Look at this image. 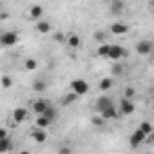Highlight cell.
Returning a JSON list of instances; mask_svg holds the SVG:
<instances>
[{
  "mask_svg": "<svg viewBox=\"0 0 154 154\" xmlns=\"http://www.w3.org/2000/svg\"><path fill=\"white\" fill-rule=\"evenodd\" d=\"M127 56V49L123 45H118V44H111V51H109V60L112 62H120L122 58Z\"/></svg>",
  "mask_w": 154,
  "mask_h": 154,
  "instance_id": "8",
  "label": "cell"
},
{
  "mask_svg": "<svg viewBox=\"0 0 154 154\" xmlns=\"http://www.w3.org/2000/svg\"><path fill=\"white\" fill-rule=\"evenodd\" d=\"M44 114H45V116H47V118H51V120H53V122H54V120H56V118H58V111H56V109H54V107H53V105H49V109H47V111H45V112H44Z\"/></svg>",
  "mask_w": 154,
  "mask_h": 154,
  "instance_id": "27",
  "label": "cell"
},
{
  "mask_svg": "<svg viewBox=\"0 0 154 154\" xmlns=\"http://www.w3.org/2000/svg\"><path fill=\"white\" fill-rule=\"evenodd\" d=\"M35 29H36V33H38V35H49V33H51V29H53V26H51V22H49V20L42 18V20L35 22Z\"/></svg>",
  "mask_w": 154,
  "mask_h": 154,
  "instance_id": "14",
  "label": "cell"
},
{
  "mask_svg": "<svg viewBox=\"0 0 154 154\" xmlns=\"http://www.w3.org/2000/svg\"><path fill=\"white\" fill-rule=\"evenodd\" d=\"M109 11L112 13V15H122L123 11H125V2L123 0H111V4H109Z\"/></svg>",
  "mask_w": 154,
  "mask_h": 154,
  "instance_id": "15",
  "label": "cell"
},
{
  "mask_svg": "<svg viewBox=\"0 0 154 154\" xmlns=\"http://www.w3.org/2000/svg\"><path fill=\"white\" fill-rule=\"evenodd\" d=\"M29 112H31V109H29V107H17V109L13 111V114H11L13 123H15V125L24 123V122L29 118Z\"/></svg>",
  "mask_w": 154,
  "mask_h": 154,
  "instance_id": "6",
  "label": "cell"
},
{
  "mask_svg": "<svg viewBox=\"0 0 154 154\" xmlns=\"http://www.w3.org/2000/svg\"><path fill=\"white\" fill-rule=\"evenodd\" d=\"M53 40H54L56 44H65V40H67V35H65L63 31H56V33L53 35Z\"/></svg>",
  "mask_w": 154,
  "mask_h": 154,
  "instance_id": "25",
  "label": "cell"
},
{
  "mask_svg": "<svg viewBox=\"0 0 154 154\" xmlns=\"http://www.w3.org/2000/svg\"><path fill=\"white\" fill-rule=\"evenodd\" d=\"M114 102L109 98V96H98V100L94 102V109H96V112H102L103 109H107L109 105H112Z\"/></svg>",
  "mask_w": 154,
  "mask_h": 154,
  "instance_id": "16",
  "label": "cell"
},
{
  "mask_svg": "<svg viewBox=\"0 0 154 154\" xmlns=\"http://www.w3.org/2000/svg\"><path fill=\"white\" fill-rule=\"evenodd\" d=\"M49 102L45 100V98H35L31 103H29V109H31V112H35V114H44L47 109H49Z\"/></svg>",
  "mask_w": 154,
  "mask_h": 154,
  "instance_id": "5",
  "label": "cell"
},
{
  "mask_svg": "<svg viewBox=\"0 0 154 154\" xmlns=\"http://www.w3.org/2000/svg\"><path fill=\"white\" fill-rule=\"evenodd\" d=\"M51 123H53V120H51V118H47L45 114H36V118H35V127L47 129Z\"/></svg>",
  "mask_w": 154,
  "mask_h": 154,
  "instance_id": "17",
  "label": "cell"
},
{
  "mask_svg": "<svg viewBox=\"0 0 154 154\" xmlns=\"http://www.w3.org/2000/svg\"><path fill=\"white\" fill-rule=\"evenodd\" d=\"M100 114L103 116V120H105V122H111V120H116L118 116H122V114H120V111H118V105H116V103L109 105V107H107V109H103Z\"/></svg>",
  "mask_w": 154,
  "mask_h": 154,
  "instance_id": "11",
  "label": "cell"
},
{
  "mask_svg": "<svg viewBox=\"0 0 154 154\" xmlns=\"http://www.w3.org/2000/svg\"><path fill=\"white\" fill-rule=\"evenodd\" d=\"M29 138H31L33 141H36V143H45V141H47V132H45V129L35 127V129L31 131Z\"/></svg>",
  "mask_w": 154,
  "mask_h": 154,
  "instance_id": "13",
  "label": "cell"
},
{
  "mask_svg": "<svg viewBox=\"0 0 154 154\" xmlns=\"http://www.w3.org/2000/svg\"><path fill=\"white\" fill-rule=\"evenodd\" d=\"M69 89H71L72 93H76L78 96H84V94L89 93V82L84 80V78H74V80H71Z\"/></svg>",
  "mask_w": 154,
  "mask_h": 154,
  "instance_id": "2",
  "label": "cell"
},
{
  "mask_svg": "<svg viewBox=\"0 0 154 154\" xmlns=\"http://www.w3.org/2000/svg\"><path fill=\"white\" fill-rule=\"evenodd\" d=\"M65 45H67L69 49L76 51V49L82 45V38H80V35H78V33H69V35H67V40H65Z\"/></svg>",
  "mask_w": 154,
  "mask_h": 154,
  "instance_id": "12",
  "label": "cell"
},
{
  "mask_svg": "<svg viewBox=\"0 0 154 154\" xmlns=\"http://www.w3.org/2000/svg\"><path fill=\"white\" fill-rule=\"evenodd\" d=\"M112 76H122L123 74V65L120 63V62H114V65H112Z\"/></svg>",
  "mask_w": 154,
  "mask_h": 154,
  "instance_id": "26",
  "label": "cell"
},
{
  "mask_svg": "<svg viewBox=\"0 0 154 154\" xmlns=\"http://www.w3.org/2000/svg\"><path fill=\"white\" fill-rule=\"evenodd\" d=\"M36 67H38L36 58H26V60H24V69H26V71H35Z\"/></svg>",
  "mask_w": 154,
  "mask_h": 154,
  "instance_id": "22",
  "label": "cell"
},
{
  "mask_svg": "<svg viewBox=\"0 0 154 154\" xmlns=\"http://www.w3.org/2000/svg\"><path fill=\"white\" fill-rule=\"evenodd\" d=\"M138 127H140V129H141V131H143V132H145L147 136H149L150 132H154V125H152L150 122H147V120H143V122H141V123H140Z\"/></svg>",
  "mask_w": 154,
  "mask_h": 154,
  "instance_id": "23",
  "label": "cell"
},
{
  "mask_svg": "<svg viewBox=\"0 0 154 154\" xmlns=\"http://www.w3.org/2000/svg\"><path fill=\"white\" fill-rule=\"evenodd\" d=\"M122 96H125V98H131V100H132V98L136 96V89H134V87H125Z\"/></svg>",
  "mask_w": 154,
  "mask_h": 154,
  "instance_id": "29",
  "label": "cell"
},
{
  "mask_svg": "<svg viewBox=\"0 0 154 154\" xmlns=\"http://www.w3.org/2000/svg\"><path fill=\"white\" fill-rule=\"evenodd\" d=\"M44 13H45V9H44V6H40V4H33V6L27 8V18L33 20V22L42 20V18H44Z\"/></svg>",
  "mask_w": 154,
  "mask_h": 154,
  "instance_id": "7",
  "label": "cell"
},
{
  "mask_svg": "<svg viewBox=\"0 0 154 154\" xmlns=\"http://www.w3.org/2000/svg\"><path fill=\"white\" fill-rule=\"evenodd\" d=\"M150 6H154V0H150Z\"/></svg>",
  "mask_w": 154,
  "mask_h": 154,
  "instance_id": "33",
  "label": "cell"
},
{
  "mask_svg": "<svg viewBox=\"0 0 154 154\" xmlns=\"http://www.w3.org/2000/svg\"><path fill=\"white\" fill-rule=\"evenodd\" d=\"M4 138H9V131H8L6 127L0 129V140H4Z\"/></svg>",
  "mask_w": 154,
  "mask_h": 154,
  "instance_id": "30",
  "label": "cell"
},
{
  "mask_svg": "<svg viewBox=\"0 0 154 154\" xmlns=\"http://www.w3.org/2000/svg\"><path fill=\"white\" fill-rule=\"evenodd\" d=\"M145 140H147V134H145L140 127H136V129L129 134V143H131V147H132V149H136V147L143 145V143H145Z\"/></svg>",
  "mask_w": 154,
  "mask_h": 154,
  "instance_id": "4",
  "label": "cell"
},
{
  "mask_svg": "<svg viewBox=\"0 0 154 154\" xmlns=\"http://www.w3.org/2000/svg\"><path fill=\"white\" fill-rule=\"evenodd\" d=\"M118 111H120V114H122V116H131V114H134L136 105H134V102H132L131 98L122 96V98H120V102H118Z\"/></svg>",
  "mask_w": 154,
  "mask_h": 154,
  "instance_id": "3",
  "label": "cell"
},
{
  "mask_svg": "<svg viewBox=\"0 0 154 154\" xmlns=\"http://www.w3.org/2000/svg\"><path fill=\"white\" fill-rule=\"evenodd\" d=\"M145 143H147V145H152V143H154V132H150V134L147 136V140H145Z\"/></svg>",
  "mask_w": 154,
  "mask_h": 154,
  "instance_id": "31",
  "label": "cell"
},
{
  "mask_svg": "<svg viewBox=\"0 0 154 154\" xmlns=\"http://www.w3.org/2000/svg\"><path fill=\"white\" fill-rule=\"evenodd\" d=\"M109 51H111V44H105V42H102L96 47V54L102 56V58H109Z\"/></svg>",
  "mask_w": 154,
  "mask_h": 154,
  "instance_id": "19",
  "label": "cell"
},
{
  "mask_svg": "<svg viewBox=\"0 0 154 154\" xmlns=\"http://www.w3.org/2000/svg\"><path fill=\"white\" fill-rule=\"evenodd\" d=\"M112 85H114V76H105V78H102V80L98 82V89H100L102 93L109 91Z\"/></svg>",
  "mask_w": 154,
  "mask_h": 154,
  "instance_id": "18",
  "label": "cell"
},
{
  "mask_svg": "<svg viewBox=\"0 0 154 154\" xmlns=\"http://www.w3.org/2000/svg\"><path fill=\"white\" fill-rule=\"evenodd\" d=\"M11 149V140L9 138H4V140H0V154H4Z\"/></svg>",
  "mask_w": 154,
  "mask_h": 154,
  "instance_id": "24",
  "label": "cell"
},
{
  "mask_svg": "<svg viewBox=\"0 0 154 154\" xmlns=\"http://www.w3.org/2000/svg\"><path fill=\"white\" fill-rule=\"evenodd\" d=\"M152 15H154V6H152Z\"/></svg>",
  "mask_w": 154,
  "mask_h": 154,
  "instance_id": "34",
  "label": "cell"
},
{
  "mask_svg": "<svg viewBox=\"0 0 154 154\" xmlns=\"http://www.w3.org/2000/svg\"><path fill=\"white\" fill-rule=\"evenodd\" d=\"M58 152L60 154H67V152H71V149L69 147H62V149H58Z\"/></svg>",
  "mask_w": 154,
  "mask_h": 154,
  "instance_id": "32",
  "label": "cell"
},
{
  "mask_svg": "<svg viewBox=\"0 0 154 154\" xmlns=\"http://www.w3.org/2000/svg\"><path fill=\"white\" fill-rule=\"evenodd\" d=\"M0 82H2V87H4V89H9V87L13 85V80H11V76H8V74H4L2 78H0Z\"/></svg>",
  "mask_w": 154,
  "mask_h": 154,
  "instance_id": "28",
  "label": "cell"
},
{
  "mask_svg": "<svg viewBox=\"0 0 154 154\" xmlns=\"http://www.w3.org/2000/svg\"><path fill=\"white\" fill-rule=\"evenodd\" d=\"M152 51H154V42L149 38H143V40L136 42V45H134V53L138 56H149V54H152Z\"/></svg>",
  "mask_w": 154,
  "mask_h": 154,
  "instance_id": "1",
  "label": "cell"
},
{
  "mask_svg": "<svg viewBox=\"0 0 154 154\" xmlns=\"http://www.w3.org/2000/svg\"><path fill=\"white\" fill-rule=\"evenodd\" d=\"M129 31H131V27H129L125 22H112L111 27H109V33H111L112 36H123V35H127Z\"/></svg>",
  "mask_w": 154,
  "mask_h": 154,
  "instance_id": "10",
  "label": "cell"
},
{
  "mask_svg": "<svg viewBox=\"0 0 154 154\" xmlns=\"http://www.w3.org/2000/svg\"><path fill=\"white\" fill-rule=\"evenodd\" d=\"M80 96L76 94V93H72V91H69L67 94H63V98H62V103L63 105H69V103H72V102H76Z\"/></svg>",
  "mask_w": 154,
  "mask_h": 154,
  "instance_id": "21",
  "label": "cell"
},
{
  "mask_svg": "<svg viewBox=\"0 0 154 154\" xmlns=\"http://www.w3.org/2000/svg\"><path fill=\"white\" fill-rule=\"evenodd\" d=\"M33 91L38 93V94H44V93L47 91V84H45L44 80H35V82H33Z\"/></svg>",
  "mask_w": 154,
  "mask_h": 154,
  "instance_id": "20",
  "label": "cell"
},
{
  "mask_svg": "<svg viewBox=\"0 0 154 154\" xmlns=\"http://www.w3.org/2000/svg\"><path fill=\"white\" fill-rule=\"evenodd\" d=\"M0 42H2L4 47H13L18 42V33L17 31H4L0 35Z\"/></svg>",
  "mask_w": 154,
  "mask_h": 154,
  "instance_id": "9",
  "label": "cell"
}]
</instances>
